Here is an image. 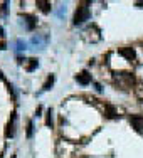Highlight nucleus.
I'll use <instances>...</instances> for the list:
<instances>
[{"label": "nucleus", "instance_id": "obj_1", "mask_svg": "<svg viewBox=\"0 0 143 158\" xmlns=\"http://www.w3.org/2000/svg\"><path fill=\"white\" fill-rule=\"evenodd\" d=\"M89 19V9L86 5H81V7H78V10H76V13H74V24L78 25V24H82L84 20H88Z\"/></svg>", "mask_w": 143, "mask_h": 158}, {"label": "nucleus", "instance_id": "obj_2", "mask_svg": "<svg viewBox=\"0 0 143 158\" xmlns=\"http://www.w3.org/2000/svg\"><path fill=\"white\" fill-rule=\"evenodd\" d=\"M130 121H131V124L135 126V130L138 131V133H143V118L141 116H131L130 118Z\"/></svg>", "mask_w": 143, "mask_h": 158}, {"label": "nucleus", "instance_id": "obj_3", "mask_svg": "<svg viewBox=\"0 0 143 158\" xmlns=\"http://www.w3.org/2000/svg\"><path fill=\"white\" fill-rule=\"evenodd\" d=\"M119 54H121L123 57H126L128 61L135 59V50H133L131 47H123V49H119Z\"/></svg>", "mask_w": 143, "mask_h": 158}, {"label": "nucleus", "instance_id": "obj_4", "mask_svg": "<svg viewBox=\"0 0 143 158\" xmlns=\"http://www.w3.org/2000/svg\"><path fill=\"white\" fill-rule=\"evenodd\" d=\"M76 81H78L79 84H89L91 83V76H89L88 72H81V74H78V76H76Z\"/></svg>", "mask_w": 143, "mask_h": 158}, {"label": "nucleus", "instance_id": "obj_5", "mask_svg": "<svg viewBox=\"0 0 143 158\" xmlns=\"http://www.w3.org/2000/svg\"><path fill=\"white\" fill-rule=\"evenodd\" d=\"M37 5H41L42 12H49V10H51V3L44 2V0H37Z\"/></svg>", "mask_w": 143, "mask_h": 158}, {"label": "nucleus", "instance_id": "obj_6", "mask_svg": "<svg viewBox=\"0 0 143 158\" xmlns=\"http://www.w3.org/2000/svg\"><path fill=\"white\" fill-rule=\"evenodd\" d=\"M31 62H29V66H27V71H34L35 67H37V59H29Z\"/></svg>", "mask_w": 143, "mask_h": 158}, {"label": "nucleus", "instance_id": "obj_7", "mask_svg": "<svg viewBox=\"0 0 143 158\" xmlns=\"http://www.w3.org/2000/svg\"><path fill=\"white\" fill-rule=\"evenodd\" d=\"M52 84H54V76H51V77L47 79V83L44 84V89H46V91H47V89H51V87H52Z\"/></svg>", "mask_w": 143, "mask_h": 158}, {"label": "nucleus", "instance_id": "obj_8", "mask_svg": "<svg viewBox=\"0 0 143 158\" xmlns=\"http://www.w3.org/2000/svg\"><path fill=\"white\" fill-rule=\"evenodd\" d=\"M106 111H108V116L109 118H115L116 116V111H115V108H113V106H106Z\"/></svg>", "mask_w": 143, "mask_h": 158}, {"label": "nucleus", "instance_id": "obj_9", "mask_svg": "<svg viewBox=\"0 0 143 158\" xmlns=\"http://www.w3.org/2000/svg\"><path fill=\"white\" fill-rule=\"evenodd\" d=\"M34 25H35L34 19H32V17H27V27L29 29H34Z\"/></svg>", "mask_w": 143, "mask_h": 158}, {"label": "nucleus", "instance_id": "obj_10", "mask_svg": "<svg viewBox=\"0 0 143 158\" xmlns=\"http://www.w3.org/2000/svg\"><path fill=\"white\" fill-rule=\"evenodd\" d=\"M51 114H52V111L49 109V111H47V121H46V123H47L49 126H51V124H52V118H51Z\"/></svg>", "mask_w": 143, "mask_h": 158}, {"label": "nucleus", "instance_id": "obj_11", "mask_svg": "<svg viewBox=\"0 0 143 158\" xmlns=\"http://www.w3.org/2000/svg\"><path fill=\"white\" fill-rule=\"evenodd\" d=\"M27 136H32V123H29L27 126Z\"/></svg>", "mask_w": 143, "mask_h": 158}, {"label": "nucleus", "instance_id": "obj_12", "mask_svg": "<svg viewBox=\"0 0 143 158\" xmlns=\"http://www.w3.org/2000/svg\"><path fill=\"white\" fill-rule=\"evenodd\" d=\"M136 5H138V7H143V2H136Z\"/></svg>", "mask_w": 143, "mask_h": 158}, {"label": "nucleus", "instance_id": "obj_13", "mask_svg": "<svg viewBox=\"0 0 143 158\" xmlns=\"http://www.w3.org/2000/svg\"><path fill=\"white\" fill-rule=\"evenodd\" d=\"M0 79H4V74H2V71H0Z\"/></svg>", "mask_w": 143, "mask_h": 158}]
</instances>
